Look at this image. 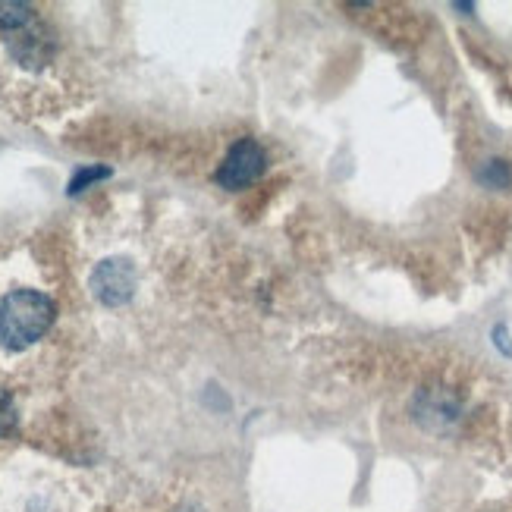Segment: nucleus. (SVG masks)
<instances>
[{
	"label": "nucleus",
	"mask_w": 512,
	"mask_h": 512,
	"mask_svg": "<svg viewBox=\"0 0 512 512\" xmlns=\"http://www.w3.org/2000/svg\"><path fill=\"white\" fill-rule=\"evenodd\" d=\"M132 283H136V274H132L129 261L117 258V261H104L95 277H92V289L95 296L107 305H120L132 296Z\"/></svg>",
	"instance_id": "obj_3"
},
{
	"label": "nucleus",
	"mask_w": 512,
	"mask_h": 512,
	"mask_svg": "<svg viewBox=\"0 0 512 512\" xmlns=\"http://www.w3.org/2000/svg\"><path fill=\"white\" fill-rule=\"evenodd\" d=\"M13 403H10V396L0 390V434H7L13 428Z\"/></svg>",
	"instance_id": "obj_7"
},
{
	"label": "nucleus",
	"mask_w": 512,
	"mask_h": 512,
	"mask_svg": "<svg viewBox=\"0 0 512 512\" xmlns=\"http://www.w3.org/2000/svg\"><path fill=\"white\" fill-rule=\"evenodd\" d=\"M481 180L494 183V186H509V170H506L503 161H491V164H487V170L481 173Z\"/></svg>",
	"instance_id": "obj_6"
},
{
	"label": "nucleus",
	"mask_w": 512,
	"mask_h": 512,
	"mask_svg": "<svg viewBox=\"0 0 512 512\" xmlns=\"http://www.w3.org/2000/svg\"><path fill=\"white\" fill-rule=\"evenodd\" d=\"M54 302L35 289H16L0 299V346L26 349L54 324Z\"/></svg>",
	"instance_id": "obj_1"
},
{
	"label": "nucleus",
	"mask_w": 512,
	"mask_h": 512,
	"mask_svg": "<svg viewBox=\"0 0 512 512\" xmlns=\"http://www.w3.org/2000/svg\"><path fill=\"white\" fill-rule=\"evenodd\" d=\"M110 176V170L107 167H92V170H79L76 176H73V183H70V192L76 195V192H82L85 186H92L95 180H107Z\"/></svg>",
	"instance_id": "obj_5"
},
{
	"label": "nucleus",
	"mask_w": 512,
	"mask_h": 512,
	"mask_svg": "<svg viewBox=\"0 0 512 512\" xmlns=\"http://www.w3.org/2000/svg\"><path fill=\"white\" fill-rule=\"evenodd\" d=\"M32 22V13L26 4H0V26L4 29H22Z\"/></svg>",
	"instance_id": "obj_4"
},
{
	"label": "nucleus",
	"mask_w": 512,
	"mask_h": 512,
	"mask_svg": "<svg viewBox=\"0 0 512 512\" xmlns=\"http://www.w3.org/2000/svg\"><path fill=\"white\" fill-rule=\"evenodd\" d=\"M267 167V158H264V151L258 142L252 139H242L230 148V154L224 158V164H220L217 170V183L224 186V189H246L252 186L258 176L264 173Z\"/></svg>",
	"instance_id": "obj_2"
}]
</instances>
